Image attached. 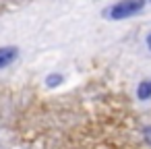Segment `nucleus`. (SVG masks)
Wrapping results in <instances>:
<instances>
[{
	"label": "nucleus",
	"instance_id": "obj_2",
	"mask_svg": "<svg viewBox=\"0 0 151 149\" xmlns=\"http://www.w3.org/2000/svg\"><path fill=\"white\" fill-rule=\"evenodd\" d=\"M17 58H19V48L17 46H4V48H0V68L11 66Z\"/></svg>",
	"mask_w": 151,
	"mask_h": 149
},
{
	"label": "nucleus",
	"instance_id": "obj_5",
	"mask_svg": "<svg viewBox=\"0 0 151 149\" xmlns=\"http://www.w3.org/2000/svg\"><path fill=\"white\" fill-rule=\"evenodd\" d=\"M145 141L151 145V126H147V128H145Z\"/></svg>",
	"mask_w": 151,
	"mask_h": 149
},
{
	"label": "nucleus",
	"instance_id": "obj_4",
	"mask_svg": "<svg viewBox=\"0 0 151 149\" xmlns=\"http://www.w3.org/2000/svg\"><path fill=\"white\" fill-rule=\"evenodd\" d=\"M62 81H64V77L56 73V75H48V79H46V85H48V87H58Z\"/></svg>",
	"mask_w": 151,
	"mask_h": 149
},
{
	"label": "nucleus",
	"instance_id": "obj_6",
	"mask_svg": "<svg viewBox=\"0 0 151 149\" xmlns=\"http://www.w3.org/2000/svg\"><path fill=\"white\" fill-rule=\"evenodd\" d=\"M147 48H149V50H151V33H149V35H147Z\"/></svg>",
	"mask_w": 151,
	"mask_h": 149
},
{
	"label": "nucleus",
	"instance_id": "obj_3",
	"mask_svg": "<svg viewBox=\"0 0 151 149\" xmlns=\"http://www.w3.org/2000/svg\"><path fill=\"white\" fill-rule=\"evenodd\" d=\"M137 97H139L141 101H147V99L151 97V81H149V79H145V81L139 83V87H137Z\"/></svg>",
	"mask_w": 151,
	"mask_h": 149
},
{
	"label": "nucleus",
	"instance_id": "obj_1",
	"mask_svg": "<svg viewBox=\"0 0 151 149\" xmlns=\"http://www.w3.org/2000/svg\"><path fill=\"white\" fill-rule=\"evenodd\" d=\"M145 6V0H120L114 6L108 9V17L118 21V19H128L132 15H137L139 11H143Z\"/></svg>",
	"mask_w": 151,
	"mask_h": 149
}]
</instances>
